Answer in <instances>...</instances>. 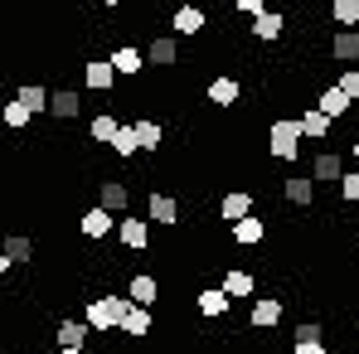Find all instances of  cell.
<instances>
[{
	"instance_id": "6da1fadb",
	"label": "cell",
	"mask_w": 359,
	"mask_h": 354,
	"mask_svg": "<svg viewBox=\"0 0 359 354\" xmlns=\"http://www.w3.org/2000/svg\"><path fill=\"white\" fill-rule=\"evenodd\" d=\"M126 311H131V296H93L88 301V325L97 330V335H112L121 330V320H126Z\"/></svg>"
},
{
	"instance_id": "7a4b0ae2",
	"label": "cell",
	"mask_w": 359,
	"mask_h": 354,
	"mask_svg": "<svg viewBox=\"0 0 359 354\" xmlns=\"http://www.w3.org/2000/svg\"><path fill=\"white\" fill-rule=\"evenodd\" d=\"M301 117H277L267 126V151L277 156V161H297L301 156Z\"/></svg>"
},
{
	"instance_id": "3957f363",
	"label": "cell",
	"mask_w": 359,
	"mask_h": 354,
	"mask_svg": "<svg viewBox=\"0 0 359 354\" xmlns=\"http://www.w3.org/2000/svg\"><path fill=\"white\" fill-rule=\"evenodd\" d=\"M146 219L161 224V229H175V224H180V199H175V194L151 189V194H146Z\"/></svg>"
},
{
	"instance_id": "277c9868",
	"label": "cell",
	"mask_w": 359,
	"mask_h": 354,
	"mask_svg": "<svg viewBox=\"0 0 359 354\" xmlns=\"http://www.w3.org/2000/svg\"><path fill=\"white\" fill-rule=\"evenodd\" d=\"M117 63L112 59H93L83 63V83H88V93H112V83H117Z\"/></svg>"
},
{
	"instance_id": "5b68a950",
	"label": "cell",
	"mask_w": 359,
	"mask_h": 354,
	"mask_svg": "<svg viewBox=\"0 0 359 354\" xmlns=\"http://www.w3.org/2000/svg\"><path fill=\"white\" fill-rule=\"evenodd\" d=\"M311 175H316V184H340L345 179V156L340 151H316Z\"/></svg>"
},
{
	"instance_id": "8992f818",
	"label": "cell",
	"mask_w": 359,
	"mask_h": 354,
	"mask_svg": "<svg viewBox=\"0 0 359 354\" xmlns=\"http://www.w3.org/2000/svg\"><path fill=\"white\" fill-rule=\"evenodd\" d=\"M112 224H121V219H112V209H102V204H97V209H88V214L78 219V229H83L88 243H102V238L112 233Z\"/></svg>"
},
{
	"instance_id": "52a82bcc",
	"label": "cell",
	"mask_w": 359,
	"mask_h": 354,
	"mask_svg": "<svg viewBox=\"0 0 359 354\" xmlns=\"http://www.w3.org/2000/svg\"><path fill=\"white\" fill-rule=\"evenodd\" d=\"M248 214H252V194H248V189H229V194L219 199V219H224L229 229H233L238 219H248Z\"/></svg>"
},
{
	"instance_id": "ba28073f",
	"label": "cell",
	"mask_w": 359,
	"mask_h": 354,
	"mask_svg": "<svg viewBox=\"0 0 359 354\" xmlns=\"http://www.w3.org/2000/svg\"><path fill=\"white\" fill-rule=\"evenodd\" d=\"M194 306H199V315H204V320H219V315H229L233 296L224 292V287H204V292L194 296Z\"/></svg>"
},
{
	"instance_id": "9c48e42d",
	"label": "cell",
	"mask_w": 359,
	"mask_h": 354,
	"mask_svg": "<svg viewBox=\"0 0 359 354\" xmlns=\"http://www.w3.org/2000/svg\"><path fill=\"white\" fill-rule=\"evenodd\" d=\"M277 320H282V301H277V296H257L252 311H248V325H252V330H272Z\"/></svg>"
},
{
	"instance_id": "30bf717a",
	"label": "cell",
	"mask_w": 359,
	"mask_h": 354,
	"mask_svg": "<svg viewBox=\"0 0 359 354\" xmlns=\"http://www.w3.org/2000/svg\"><path fill=\"white\" fill-rule=\"evenodd\" d=\"M117 243L126 247V252H141V247L151 243V224H146V219H121L117 224Z\"/></svg>"
},
{
	"instance_id": "8fae6325",
	"label": "cell",
	"mask_w": 359,
	"mask_h": 354,
	"mask_svg": "<svg viewBox=\"0 0 359 354\" xmlns=\"http://www.w3.org/2000/svg\"><path fill=\"white\" fill-rule=\"evenodd\" d=\"M146 63H156V68H175V63H180V39H175V34H156L151 49H146Z\"/></svg>"
},
{
	"instance_id": "7c38bea8",
	"label": "cell",
	"mask_w": 359,
	"mask_h": 354,
	"mask_svg": "<svg viewBox=\"0 0 359 354\" xmlns=\"http://www.w3.org/2000/svg\"><path fill=\"white\" fill-rule=\"evenodd\" d=\"M282 199L297 204V209H306V204L316 199V175H287L282 179Z\"/></svg>"
},
{
	"instance_id": "4fadbf2b",
	"label": "cell",
	"mask_w": 359,
	"mask_h": 354,
	"mask_svg": "<svg viewBox=\"0 0 359 354\" xmlns=\"http://www.w3.org/2000/svg\"><path fill=\"white\" fill-rule=\"evenodd\" d=\"M88 335H97L88 320H59V350H88Z\"/></svg>"
},
{
	"instance_id": "5bb4252c",
	"label": "cell",
	"mask_w": 359,
	"mask_h": 354,
	"mask_svg": "<svg viewBox=\"0 0 359 354\" xmlns=\"http://www.w3.org/2000/svg\"><path fill=\"white\" fill-rule=\"evenodd\" d=\"M97 204L112 209V214H126V209H131V189H126L121 179H102V184H97Z\"/></svg>"
},
{
	"instance_id": "9a60e30c",
	"label": "cell",
	"mask_w": 359,
	"mask_h": 354,
	"mask_svg": "<svg viewBox=\"0 0 359 354\" xmlns=\"http://www.w3.org/2000/svg\"><path fill=\"white\" fill-rule=\"evenodd\" d=\"M126 296H131L136 306H156V301H161V282H156L151 272H136V277L126 282Z\"/></svg>"
},
{
	"instance_id": "2e32d148",
	"label": "cell",
	"mask_w": 359,
	"mask_h": 354,
	"mask_svg": "<svg viewBox=\"0 0 359 354\" xmlns=\"http://www.w3.org/2000/svg\"><path fill=\"white\" fill-rule=\"evenodd\" d=\"M330 59L345 63V68H355V63H359V34H355V29H340V34L330 39Z\"/></svg>"
},
{
	"instance_id": "e0dca14e",
	"label": "cell",
	"mask_w": 359,
	"mask_h": 354,
	"mask_svg": "<svg viewBox=\"0 0 359 354\" xmlns=\"http://www.w3.org/2000/svg\"><path fill=\"white\" fill-rule=\"evenodd\" d=\"M262 238H267V219H257V214H248V219L233 224V243L238 247H257Z\"/></svg>"
},
{
	"instance_id": "ac0fdd59",
	"label": "cell",
	"mask_w": 359,
	"mask_h": 354,
	"mask_svg": "<svg viewBox=\"0 0 359 354\" xmlns=\"http://www.w3.org/2000/svg\"><path fill=\"white\" fill-rule=\"evenodd\" d=\"M252 34H257L262 44H272V39L287 34V20H282L277 10H262V15H252Z\"/></svg>"
},
{
	"instance_id": "d6986e66",
	"label": "cell",
	"mask_w": 359,
	"mask_h": 354,
	"mask_svg": "<svg viewBox=\"0 0 359 354\" xmlns=\"http://www.w3.org/2000/svg\"><path fill=\"white\" fill-rule=\"evenodd\" d=\"M83 112V97L73 93V88H54V102H49V117H59V121H73Z\"/></svg>"
},
{
	"instance_id": "ffe728a7",
	"label": "cell",
	"mask_w": 359,
	"mask_h": 354,
	"mask_svg": "<svg viewBox=\"0 0 359 354\" xmlns=\"http://www.w3.org/2000/svg\"><path fill=\"white\" fill-rule=\"evenodd\" d=\"M121 335L146 340V335H151V306H136V301H131V311H126V320H121Z\"/></svg>"
},
{
	"instance_id": "44dd1931",
	"label": "cell",
	"mask_w": 359,
	"mask_h": 354,
	"mask_svg": "<svg viewBox=\"0 0 359 354\" xmlns=\"http://www.w3.org/2000/svg\"><path fill=\"white\" fill-rule=\"evenodd\" d=\"M316 107H320V112H325V117H345V112H350V107H355V102H350V97H345V88H340V83H330V88H325V93H320V102H316Z\"/></svg>"
},
{
	"instance_id": "7402d4cb",
	"label": "cell",
	"mask_w": 359,
	"mask_h": 354,
	"mask_svg": "<svg viewBox=\"0 0 359 354\" xmlns=\"http://www.w3.org/2000/svg\"><path fill=\"white\" fill-rule=\"evenodd\" d=\"M238 97H243L238 78H214V83H209V102H214V107H233Z\"/></svg>"
},
{
	"instance_id": "603a6c76",
	"label": "cell",
	"mask_w": 359,
	"mask_h": 354,
	"mask_svg": "<svg viewBox=\"0 0 359 354\" xmlns=\"http://www.w3.org/2000/svg\"><path fill=\"white\" fill-rule=\"evenodd\" d=\"M170 29H175V34H199V29H204V10H199V5H180L175 15H170Z\"/></svg>"
},
{
	"instance_id": "cb8c5ba5",
	"label": "cell",
	"mask_w": 359,
	"mask_h": 354,
	"mask_svg": "<svg viewBox=\"0 0 359 354\" xmlns=\"http://www.w3.org/2000/svg\"><path fill=\"white\" fill-rule=\"evenodd\" d=\"M330 126H335V117H325L320 107H306V112H301V131H306L311 141H325V136H330Z\"/></svg>"
},
{
	"instance_id": "d4e9b609",
	"label": "cell",
	"mask_w": 359,
	"mask_h": 354,
	"mask_svg": "<svg viewBox=\"0 0 359 354\" xmlns=\"http://www.w3.org/2000/svg\"><path fill=\"white\" fill-rule=\"evenodd\" d=\"M112 63H117L121 78H136V73L146 68V54H141V49H131V44H121V49H112Z\"/></svg>"
},
{
	"instance_id": "484cf974",
	"label": "cell",
	"mask_w": 359,
	"mask_h": 354,
	"mask_svg": "<svg viewBox=\"0 0 359 354\" xmlns=\"http://www.w3.org/2000/svg\"><path fill=\"white\" fill-rule=\"evenodd\" d=\"M15 97H20V102H25L34 117H39V112H49V102H54V93H49V88H39V83H25Z\"/></svg>"
},
{
	"instance_id": "4316f807",
	"label": "cell",
	"mask_w": 359,
	"mask_h": 354,
	"mask_svg": "<svg viewBox=\"0 0 359 354\" xmlns=\"http://www.w3.org/2000/svg\"><path fill=\"white\" fill-rule=\"evenodd\" d=\"M117 131H121V121L112 117V112H97V117L88 121V136H93V141H102V146H112V141H117Z\"/></svg>"
},
{
	"instance_id": "83f0119b",
	"label": "cell",
	"mask_w": 359,
	"mask_h": 354,
	"mask_svg": "<svg viewBox=\"0 0 359 354\" xmlns=\"http://www.w3.org/2000/svg\"><path fill=\"white\" fill-rule=\"evenodd\" d=\"M219 287H224V292H229L233 301H238V296H252V287H257V282H252V272H243V267H229Z\"/></svg>"
},
{
	"instance_id": "f1b7e54d",
	"label": "cell",
	"mask_w": 359,
	"mask_h": 354,
	"mask_svg": "<svg viewBox=\"0 0 359 354\" xmlns=\"http://www.w3.org/2000/svg\"><path fill=\"white\" fill-rule=\"evenodd\" d=\"M141 151V136H136V121H121L117 141H112V156H121V161H131Z\"/></svg>"
},
{
	"instance_id": "f546056e",
	"label": "cell",
	"mask_w": 359,
	"mask_h": 354,
	"mask_svg": "<svg viewBox=\"0 0 359 354\" xmlns=\"http://www.w3.org/2000/svg\"><path fill=\"white\" fill-rule=\"evenodd\" d=\"M136 136H141V151H161L165 126H161V121H151V117H141V121H136Z\"/></svg>"
},
{
	"instance_id": "4dcf8cb0",
	"label": "cell",
	"mask_w": 359,
	"mask_h": 354,
	"mask_svg": "<svg viewBox=\"0 0 359 354\" xmlns=\"http://www.w3.org/2000/svg\"><path fill=\"white\" fill-rule=\"evenodd\" d=\"M29 117H34V112H29V107H25V102H20V97H15V102H5V107H0V121H5V126H10V131H25V126H29Z\"/></svg>"
},
{
	"instance_id": "1f68e13d",
	"label": "cell",
	"mask_w": 359,
	"mask_h": 354,
	"mask_svg": "<svg viewBox=\"0 0 359 354\" xmlns=\"http://www.w3.org/2000/svg\"><path fill=\"white\" fill-rule=\"evenodd\" d=\"M5 257H10V262H29V257H34V238L10 233L5 238Z\"/></svg>"
},
{
	"instance_id": "d6a6232c",
	"label": "cell",
	"mask_w": 359,
	"mask_h": 354,
	"mask_svg": "<svg viewBox=\"0 0 359 354\" xmlns=\"http://www.w3.org/2000/svg\"><path fill=\"white\" fill-rule=\"evenodd\" d=\"M330 20H335L340 29L359 25V0H330Z\"/></svg>"
},
{
	"instance_id": "836d02e7",
	"label": "cell",
	"mask_w": 359,
	"mask_h": 354,
	"mask_svg": "<svg viewBox=\"0 0 359 354\" xmlns=\"http://www.w3.org/2000/svg\"><path fill=\"white\" fill-rule=\"evenodd\" d=\"M335 83L345 88V97H350V102H359V68H345V73H340Z\"/></svg>"
},
{
	"instance_id": "e575fe53",
	"label": "cell",
	"mask_w": 359,
	"mask_h": 354,
	"mask_svg": "<svg viewBox=\"0 0 359 354\" xmlns=\"http://www.w3.org/2000/svg\"><path fill=\"white\" fill-rule=\"evenodd\" d=\"M340 194H345V204H359V170H345V179H340Z\"/></svg>"
},
{
	"instance_id": "d590c367",
	"label": "cell",
	"mask_w": 359,
	"mask_h": 354,
	"mask_svg": "<svg viewBox=\"0 0 359 354\" xmlns=\"http://www.w3.org/2000/svg\"><path fill=\"white\" fill-rule=\"evenodd\" d=\"M297 340H325V325H320V320H301Z\"/></svg>"
},
{
	"instance_id": "8d00e7d4",
	"label": "cell",
	"mask_w": 359,
	"mask_h": 354,
	"mask_svg": "<svg viewBox=\"0 0 359 354\" xmlns=\"http://www.w3.org/2000/svg\"><path fill=\"white\" fill-rule=\"evenodd\" d=\"M233 10L252 20V15H262V10H267V0H233Z\"/></svg>"
},
{
	"instance_id": "74e56055",
	"label": "cell",
	"mask_w": 359,
	"mask_h": 354,
	"mask_svg": "<svg viewBox=\"0 0 359 354\" xmlns=\"http://www.w3.org/2000/svg\"><path fill=\"white\" fill-rule=\"evenodd\" d=\"M292 354H325V340H297Z\"/></svg>"
},
{
	"instance_id": "f35d334b",
	"label": "cell",
	"mask_w": 359,
	"mask_h": 354,
	"mask_svg": "<svg viewBox=\"0 0 359 354\" xmlns=\"http://www.w3.org/2000/svg\"><path fill=\"white\" fill-rule=\"evenodd\" d=\"M54 354H93V350H59V345H54Z\"/></svg>"
},
{
	"instance_id": "ab89813d",
	"label": "cell",
	"mask_w": 359,
	"mask_h": 354,
	"mask_svg": "<svg viewBox=\"0 0 359 354\" xmlns=\"http://www.w3.org/2000/svg\"><path fill=\"white\" fill-rule=\"evenodd\" d=\"M350 151H355V161H359V136H355V141H350Z\"/></svg>"
},
{
	"instance_id": "60d3db41",
	"label": "cell",
	"mask_w": 359,
	"mask_h": 354,
	"mask_svg": "<svg viewBox=\"0 0 359 354\" xmlns=\"http://www.w3.org/2000/svg\"><path fill=\"white\" fill-rule=\"evenodd\" d=\"M97 5H121V0H97Z\"/></svg>"
},
{
	"instance_id": "b9f144b4",
	"label": "cell",
	"mask_w": 359,
	"mask_h": 354,
	"mask_svg": "<svg viewBox=\"0 0 359 354\" xmlns=\"http://www.w3.org/2000/svg\"><path fill=\"white\" fill-rule=\"evenodd\" d=\"M292 5H306V0H292Z\"/></svg>"
},
{
	"instance_id": "7bdbcfd3",
	"label": "cell",
	"mask_w": 359,
	"mask_h": 354,
	"mask_svg": "<svg viewBox=\"0 0 359 354\" xmlns=\"http://www.w3.org/2000/svg\"><path fill=\"white\" fill-rule=\"evenodd\" d=\"M355 214H359V204H355Z\"/></svg>"
}]
</instances>
